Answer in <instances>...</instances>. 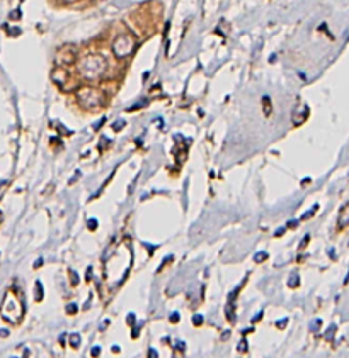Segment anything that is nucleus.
I'll return each instance as SVG.
<instances>
[{
  "mask_svg": "<svg viewBox=\"0 0 349 358\" xmlns=\"http://www.w3.org/2000/svg\"><path fill=\"white\" fill-rule=\"evenodd\" d=\"M106 68V60L102 56H89L82 61L80 65V73H82L86 78H99L102 75Z\"/></svg>",
  "mask_w": 349,
  "mask_h": 358,
  "instance_id": "nucleus-1",
  "label": "nucleus"
},
{
  "mask_svg": "<svg viewBox=\"0 0 349 358\" xmlns=\"http://www.w3.org/2000/svg\"><path fill=\"white\" fill-rule=\"evenodd\" d=\"M77 99H79V102L82 104L86 109L95 110L104 104V94L95 90V88H82V90H79V94H77Z\"/></svg>",
  "mask_w": 349,
  "mask_h": 358,
  "instance_id": "nucleus-2",
  "label": "nucleus"
},
{
  "mask_svg": "<svg viewBox=\"0 0 349 358\" xmlns=\"http://www.w3.org/2000/svg\"><path fill=\"white\" fill-rule=\"evenodd\" d=\"M133 48H135V41L131 39L130 36H120L116 41H114V44H113V49H114V53H116L120 58H125V56H128L130 53L133 51Z\"/></svg>",
  "mask_w": 349,
  "mask_h": 358,
  "instance_id": "nucleus-3",
  "label": "nucleus"
},
{
  "mask_svg": "<svg viewBox=\"0 0 349 358\" xmlns=\"http://www.w3.org/2000/svg\"><path fill=\"white\" fill-rule=\"evenodd\" d=\"M43 299V286L41 282H36V301H41Z\"/></svg>",
  "mask_w": 349,
  "mask_h": 358,
  "instance_id": "nucleus-4",
  "label": "nucleus"
},
{
  "mask_svg": "<svg viewBox=\"0 0 349 358\" xmlns=\"http://www.w3.org/2000/svg\"><path fill=\"white\" fill-rule=\"evenodd\" d=\"M262 101H264V112H266V115H269V112H271V101L267 97H264Z\"/></svg>",
  "mask_w": 349,
  "mask_h": 358,
  "instance_id": "nucleus-5",
  "label": "nucleus"
},
{
  "mask_svg": "<svg viewBox=\"0 0 349 358\" xmlns=\"http://www.w3.org/2000/svg\"><path fill=\"white\" fill-rule=\"evenodd\" d=\"M346 215H348V207L344 206V209H343V219H341V226H348V221H346Z\"/></svg>",
  "mask_w": 349,
  "mask_h": 358,
  "instance_id": "nucleus-6",
  "label": "nucleus"
},
{
  "mask_svg": "<svg viewBox=\"0 0 349 358\" xmlns=\"http://www.w3.org/2000/svg\"><path fill=\"white\" fill-rule=\"evenodd\" d=\"M70 343L72 346H77L80 343V338H79V334H72V340H70Z\"/></svg>",
  "mask_w": 349,
  "mask_h": 358,
  "instance_id": "nucleus-7",
  "label": "nucleus"
},
{
  "mask_svg": "<svg viewBox=\"0 0 349 358\" xmlns=\"http://www.w3.org/2000/svg\"><path fill=\"white\" fill-rule=\"evenodd\" d=\"M201 322H203V316H194V324H196V326H199V324H201Z\"/></svg>",
  "mask_w": 349,
  "mask_h": 358,
  "instance_id": "nucleus-8",
  "label": "nucleus"
},
{
  "mask_svg": "<svg viewBox=\"0 0 349 358\" xmlns=\"http://www.w3.org/2000/svg\"><path fill=\"white\" fill-rule=\"evenodd\" d=\"M267 258V253H262V255H259V256H254V260L256 261H262V260H266Z\"/></svg>",
  "mask_w": 349,
  "mask_h": 358,
  "instance_id": "nucleus-9",
  "label": "nucleus"
},
{
  "mask_svg": "<svg viewBox=\"0 0 349 358\" xmlns=\"http://www.w3.org/2000/svg\"><path fill=\"white\" fill-rule=\"evenodd\" d=\"M89 228H90V229H95V228H97V221H95V219H90V221H89Z\"/></svg>",
  "mask_w": 349,
  "mask_h": 358,
  "instance_id": "nucleus-10",
  "label": "nucleus"
},
{
  "mask_svg": "<svg viewBox=\"0 0 349 358\" xmlns=\"http://www.w3.org/2000/svg\"><path fill=\"white\" fill-rule=\"evenodd\" d=\"M171 321H172V322H177V321H179V313L171 314Z\"/></svg>",
  "mask_w": 349,
  "mask_h": 358,
  "instance_id": "nucleus-11",
  "label": "nucleus"
},
{
  "mask_svg": "<svg viewBox=\"0 0 349 358\" xmlns=\"http://www.w3.org/2000/svg\"><path fill=\"white\" fill-rule=\"evenodd\" d=\"M75 307H77L75 304H70V306H68V313H70V314L75 313Z\"/></svg>",
  "mask_w": 349,
  "mask_h": 358,
  "instance_id": "nucleus-12",
  "label": "nucleus"
},
{
  "mask_svg": "<svg viewBox=\"0 0 349 358\" xmlns=\"http://www.w3.org/2000/svg\"><path fill=\"white\" fill-rule=\"evenodd\" d=\"M128 319H130V321H128L130 324H131V322H133V324H135V314H130V316H128Z\"/></svg>",
  "mask_w": 349,
  "mask_h": 358,
  "instance_id": "nucleus-13",
  "label": "nucleus"
},
{
  "mask_svg": "<svg viewBox=\"0 0 349 358\" xmlns=\"http://www.w3.org/2000/svg\"><path fill=\"white\" fill-rule=\"evenodd\" d=\"M123 126H125V121H121V122H116V124H114V129H118V128H123Z\"/></svg>",
  "mask_w": 349,
  "mask_h": 358,
  "instance_id": "nucleus-14",
  "label": "nucleus"
},
{
  "mask_svg": "<svg viewBox=\"0 0 349 358\" xmlns=\"http://www.w3.org/2000/svg\"><path fill=\"white\" fill-rule=\"evenodd\" d=\"M239 350H240V352H245V350H247V348H245V341H244V343H240V345H239Z\"/></svg>",
  "mask_w": 349,
  "mask_h": 358,
  "instance_id": "nucleus-15",
  "label": "nucleus"
},
{
  "mask_svg": "<svg viewBox=\"0 0 349 358\" xmlns=\"http://www.w3.org/2000/svg\"><path fill=\"white\" fill-rule=\"evenodd\" d=\"M288 226H290V228H295V226H298V222L297 221H290Z\"/></svg>",
  "mask_w": 349,
  "mask_h": 358,
  "instance_id": "nucleus-16",
  "label": "nucleus"
}]
</instances>
